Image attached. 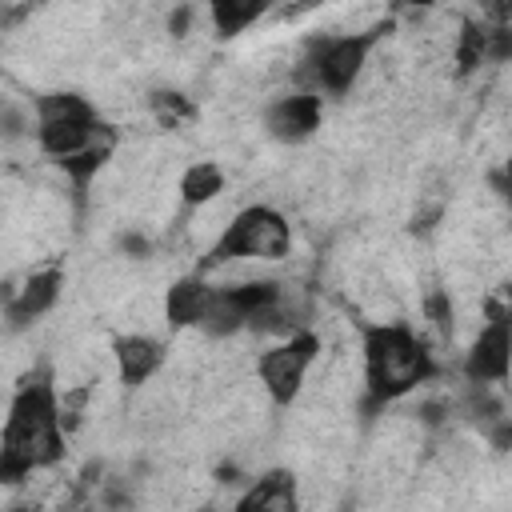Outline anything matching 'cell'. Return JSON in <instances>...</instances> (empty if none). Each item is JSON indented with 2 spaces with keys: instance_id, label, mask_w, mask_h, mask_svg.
Returning <instances> with one entry per match:
<instances>
[{
  "instance_id": "obj_1",
  "label": "cell",
  "mask_w": 512,
  "mask_h": 512,
  "mask_svg": "<svg viewBox=\"0 0 512 512\" xmlns=\"http://www.w3.org/2000/svg\"><path fill=\"white\" fill-rule=\"evenodd\" d=\"M64 456L60 396L48 368H36L12 396L4 436H0V480L20 484L28 472L48 468Z\"/></svg>"
},
{
  "instance_id": "obj_2",
  "label": "cell",
  "mask_w": 512,
  "mask_h": 512,
  "mask_svg": "<svg viewBox=\"0 0 512 512\" xmlns=\"http://www.w3.org/2000/svg\"><path fill=\"white\" fill-rule=\"evenodd\" d=\"M432 372H436L432 352L404 324H368L364 328V380H368L372 404L412 392Z\"/></svg>"
},
{
  "instance_id": "obj_3",
  "label": "cell",
  "mask_w": 512,
  "mask_h": 512,
  "mask_svg": "<svg viewBox=\"0 0 512 512\" xmlns=\"http://www.w3.org/2000/svg\"><path fill=\"white\" fill-rule=\"evenodd\" d=\"M96 128V112L84 96L76 92H48L40 96L36 104V136H40V148L56 160H68L72 152H80L88 144Z\"/></svg>"
},
{
  "instance_id": "obj_4",
  "label": "cell",
  "mask_w": 512,
  "mask_h": 512,
  "mask_svg": "<svg viewBox=\"0 0 512 512\" xmlns=\"http://www.w3.org/2000/svg\"><path fill=\"white\" fill-rule=\"evenodd\" d=\"M292 248V232H288V220L276 212V208H244L228 232L220 236L216 244V260H236V256H252V260H280L288 256Z\"/></svg>"
},
{
  "instance_id": "obj_5",
  "label": "cell",
  "mask_w": 512,
  "mask_h": 512,
  "mask_svg": "<svg viewBox=\"0 0 512 512\" xmlns=\"http://www.w3.org/2000/svg\"><path fill=\"white\" fill-rule=\"evenodd\" d=\"M316 352H320V340L312 332H296V336H288L284 344H276L260 356L256 372H260V384L268 388V396L276 404H292L300 396L304 372L312 368Z\"/></svg>"
},
{
  "instance_id": "obj_6",
  "label": "cell",
  "mask_w": 512,
  "mask_h": 512,
  "mask_svg": "<svg viewBox=\"0 0 512 512\" xmlns=\"http://www.w3.org/2000/svg\"><path fill=\"white\" fill-rule=\"evenodd\" d=\"M380 28L372 32H356V36H336V40H324L312 56V72L316 80L328 88V92H348L352 80L360 76L364 60H368V48L376 44Z\"/></svg>"
},
{
  "instance_id": "obj_7",
  "label": "cell",
  "mask_w": 512,
  "mask_h": 512,
  "mask_svg": "<svg viewBox=\"0 0 512 512\" xmlns=\"http://www.w3.org/2000/svg\"><path fill=\"white\" fill-rule=\"evenodd\" d=\"M508 352H512V332H508V320H488V328L476 336L468 360H464V372L476 388L484 384H496L508 376Z\"/></svg>"
},
{
  "instance_id": "obj_8",
  "label": "cell",
  "mask_w": 512,
  "mask_h": 512,
  "mask_svg": "<svg viewBox=\"0 0 512 512\" xmlns=\"http://www.w3.org/2000/svg\"><path fill=\"white\" fill-rule=\"evenodd\" d=\"M320 116H324L320 96L300 92V96L276 100V104L264 112V124H268V132L280 136V140H304V136H312V132L320 128Z\"/></svg>"
},
{
  "instance_id": "obj_9",
  "label": "cell",
  "mask_w": 512,
  "mask_h": 512,
  "mask_svg": "<svg viewBox=\"0 0 512 512\" xmlns=\"http://www.w3.org/2000/svg\"><path fill=\"white\" fill-rule=\"evenodd\" d=\"M60 284H64V272H60V268H48V272L28 276L24 288H16V296L8 300V320L20 328V324H32L36 316H44V312L56 304Z\"/></svg>"
},
{
  "instance_id": "obj_10",
  "label": "cell",
  "mask_w": 512,
  "mask_h": 512,
  "mask_svg": "<svg viewBox=\"0 0 512 512\" xmlns=\"http://www.w3.org/2000/svg\"><path fill=\"white\" fill-rule=\"evenodd\" d=\"M300 500H296V480L288 472H268L260 476L236 504V512H296Z\"/></svg>"
},
{
  "instance_id": "obj_11",
  "label": "cell",
  "mask_w": 512,
  "mask_h": 512,
  "mask_svg": "<svg viewBox=\"0 0 512 512\" xmlns=\"http://www.w3.org/2000/svg\"><path fill=\"white\" fill-rule=\"evenodd\" d=\"M112 352H116V372L124 384H144L164 360V348L152 336H120Z\"/></svg>"
},
{
  "instance_id": "obj_12",
  "label": "cell",
  "mask_w": 512,
  "mask_h": 512,
  "mask_svg": "<svg viewBox=\"0 0 512 512\" xmlns=\"http://www.w3.org/2000/svg\"><path fill=\"white\" fill-rule=\"evenodd\" d=\"M208 296H212V288H208L204 280H192V276L176 280V284L168 288V296H164V316H168V324H172V328H200V316H204V308H208Z\"/></svg>"
},
{
  "instance_id": "obj_13",
  "label": "cell",
  "mask_w": 512,
  "mask_h": 512,
  "mask_svg": "<svg viewBox=\"0 0 512 512\" xmlns=\"http://www.w3.org/2000/svg\"><path fill=\"white\" fill-rule=\"evenodd\" d=\"M116 152V128L112 124H100L96 120V128H92V136H88V144L80 148V152H72L68 160H56L76 184H88L100 168H104V160Z\"/></svg>"
},
{
  "instance_id": "obj_14",
  "label": "cell",
  "mask_w": 512,
  "mask_h": 512,
  "mask_svg": "<svg viewBox=\"0 0 512 512\" xmlns=\"http://www.w3.org/2000/svg\"><path fill=\"white\" fill-rule=\"evenodd\" d=\"M224 192V172H220V164H212V160H200V164H192L184 176H180V196H184V204H208V200H216Z\"/></svg>"
},
{
  "instance_id": "obj_15",
  "label": "cell",
  "mask_w": 512,
  "mask_h": 512,
  "mask_svg": "<svg viewBox=\"0 0 512 512\" xmlns=\"http://www.w3.org/2000/svg\"><path fill=\"white\" fill-rule=\"evenodd\" d=\"M264 8H268L264 0H216V4H212V24H216L220 36H236V32H244L252 20H260Z\"/></svg>"
},
{
  "instance_id": "obj_16",
  "label": "cell",
  "mask_w": 512,
  "mask_h": 512,
  "mask_svg": "<svg viewBox=\"0 0 512 512\" xmlns=\"http://www.w3.org/2000/svg\"><path fill=\"white\" fill-rule=\"evenodd\" d=\"M152 112H156V120L164 128H176V124H184V120L196 116V108L180 92H152Z\"/></svg>"
},
{
  "instance_id": "obj_17",
  "label": "cell",
  "mask_w": 512,
  "mask_h": 512,
  "mask_svg": "<svg viewBox=\"0 0 512 512\" xmlns=\"http://www.w3.org/2000/svg\"><path fill=\"white\" fill-rule=\"evenodd\" d=\"M484 52H488V32H484L480 24H464V32H460V48H456V64H460V72H472V68L484 60Z\"/></svg>"
},
{
  "instance_id": "obj_18",
  "label": "cell",
  "mask_w": 512,
  "mask_h": 512,
  "mask_svg": "<svg viewBox=\"0 0 512 512\" xmlns=\"http://www.w3.org/2000/svg\"><path fill=\"white\" fill-rule=\"evenodd\" d=\"M424 312H428V320L448 336L452 332V300H448V292L444 288H432L428 296H424Z\"/></svg>"
},
{
  "instance_id": "obj_19",
  "label": "cell",
  "mask_w": 512,
  "mask_h": 512,
  "mask_svg": "<svg viewBox=\"0 0 512 512\" xmlns=\"http://www.w3.org/2000/svg\"><path fill=\"white\" fill-rule=\"evenodd\" d=\"M0 132H4V136H20V132H24V116L12 112V108H4V112H0Z\"/></svg>"
},
{
  "instance_id": "obj_20",
  "label": "cell",
  "mask_w": 512,
  "mask_h": 512,
  "mask_svg": "<svg viewBox=\"0 0 512 512\" xmlns=\"http://www.w3.org/2000/svg\"><path fill=\"white\" fill-rule=\"evenodd\" d=\"M188 24H192V8L184 4V8H176V12H172L168 28H172V36H184V32H188Z\"/></svg>"
},
{
  "instance_id": "obj_21",
  "label": "cell",
  "mask_w": 512,
  "mask_h": 512,
  "mask_svg": "<svg viewBox=\"0 0 512 512\" xmlns=\"http://www.w3.org/2000/svg\"><path fill=\"white\" fill-rule=\"evenodd\" d=\"M120 244H124V252H148V244H144L140 236H124Z\"/></svg>"
},
{
  "instance_id": "obj_22",
  "label": "cell",
  "mask_w": 512,
  "mask_h": 512,
  "mask_svg": "<svg viewBox=\"0 0 512 512\" xmlns=\"http://www.w3.org/2000/svg\"><path fill=\"white\" fill-rule=\"evenodd\" d=\"M8 512H32V508H8Z\"/></svg>"
}]
</instances>
